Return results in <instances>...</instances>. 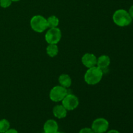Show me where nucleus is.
Segmentation results:
<instances>
[{"label":"nucleus","mask_w":133,"mask_h":133,"mask_svg":"<svg viewBox=\"0 0 133 133\" xmlns=\"http://www.w3.org/2000/svg\"><path fill=\"white\" fill-rule=\"evenodd\" d=\"M109 123L106 119L103 118L95 119L92 124V129L94 133H105L109 129Z\"/></svg>","instance_id":"6"},{"label":"nucleus","mask_w":133,"mask_h":133,"mask_svg":"<svg viewBox=\"0 0 133 133\" xmlns=\"http://www.w3.org/2000/svg\"><path fill=\"white\" fill-rule=\"evenodd\" d=\"M19 0H12V1H14V2H17V1H19Z\"/></svg>","instance_id":"21"},{"label":"nucleus","mask_w":133,"mask_h":133,"mask_svg":"<svg viewBox=\"0 0 133 133\" xmlns=\"http://www.w3.org/2000/svg\"><path fill=\"white\" fill-rule=\"evenodd\" d=\"M10 129V123L6 119L0 120V133H4Z\"/></svg>","instance_id":"15"},{"label":"nucleus","mask_w":133,"mask_h":133,"mask_svg":"<svg viewBox=\"0 0 133 133\" xmlns=\"http://www.w3.org/2000/svg\"><path fill=\"white\" fill-rule=\"evenodd\" d=\"M4 133H18V132L16 129H9V130H7L6 132Z\"/></svg>","instance_id":"18"},{"label":"nucleus","mask_w":133,"mask_h":133,"mask_svg":"<svg viewBox=\"0 0 133 133\" xmlns=\"http://www.w3.org/2000/svg\"><path fill=\"white\" fill-rule=\"evenodd\" d=\"M129 14L130 16L132 18V19H133V5H132V6L130 7L129 10Z\"/></svg>","instance_id":"19"},{"label":"nucleus","mask_w":133,"mask_h":133,"mask_svg":"<svg viewBox=\"0 0 133 133\" xmlns=\"http://www.w3.org/2000/svg\"><path fill=\"white\" fill-rule=\"evenodd\" d=\"M47 53L51 57H54L58 53V48L57 44H49L46 48Z\"/></svg>","instance_id":"13"},{"label":"nucleus","mask_w":133,"mask_h":133,"mask_svg":"<svg viewBox=\"0 0 133 133\" xmlns=\"http://www.w3.org/2000/svg\"><path fill=\"white\" fill-rule=\"evenodd\" d=\"M79 133H94V132L93 130L91 128L86 127V128H83L81 130H80Z\"/></svg>","instance_id":"17"},{"label":"nucleus","mask_w":133,"mask_h":133,"mask_svg":"<svg viewBox=\"0 0 133 133\" xmlns=\"http://www.w3.org/2000/svg\"><path fill=\"white\" fill-rule=\"evenodd\" d=\"M58 81L62 87L67 88L70 87L71 84V79L67 74H62L58 78Z\"/></svg>","instance_id":"12"},{"label":"nucleus","mask_w":133,"mask_h":133,"mask_svg":"<svg viewBox=\"0 0 133 133\" xmlns=\"http://www.w3.org/2000/svg\"><path fill=\"white\" fill-rule=\"evenodd\" d=\"M12 0H0V6L3 8H7L12 4Z\"/></svg>","instance_id":"16"},{"label":"nucleus","mask_w":133,"mask_h":133,"mask_svg":"<svg viewBox=\"0 0 133 133\" xmlns=\"http://www.w3.org/2000/svg\"><path fill=\"white\" fill-rule=\"evenodd\" d=\"M53 115L55 117L58 118V119H62L65 118L67 115V110L64 108L63 105H56L53 110Z\"/></svg>","instance_id":"10"},{"label":"nucleus","mask_w":133,"mask_h":133,"mask_svg":"<svg viewBox=\"0 0 133 133\" xmlns=\"http://www.w3.org/2000/svg\"><path fill=\"white\" fill-rule=\"evenodd\" d=\"M43 133H46V132H43Z\"/></svg>","instance_id":"23"},{"label":"nucleus","mask_w":133,"mask_h":133,"mask_svg":"<svg viewBox=\"0 0 133 133\" xmlns=\"http://www.w3.org/2000/svg\"><path fill=\"white\" fill-rule=\"evenodd\" d=\"M113 21L116 25L119 27H125L130 25L132 22V18L127 10L119 9L113 14Z\"/></svg>","instance_id":"2"},{"label":"nucleus","mask_w":133,"mask_h":133,"mask_svg":"<svg viewBox=\"0 0 133 133\" xmlns=\"http://www.w3.org/2000/svg\"><path fill=\"white\" fill-rule=\"evenodd\" d=\"M48 27L49 28H54L57 27L59 23V19L55 16H51L47 19Z\"/></svg>","instance_id":"14"},{"label":"nucleus","mask_w":133,"mask_h":133,"mask_svg":"<svg viewBox=\"0 0 133 133\" xmlns=\"http://www.w3.org/2000/svg\"><path fill=\"white\" fill-rule=\"evenodd\" d=\"M56 133H64V132H56Z\"/></svg>","instance_id":"22"},{"label":"nucleus","mask_w":133,"mask_h":133,"mask_svg":"<svg viewBox=\"0 0 133 133\" xmlns=\"http://www.w3.org/2000/svg\"><path fill=\"white\" fill-rule=\"evenodd\" d=\"M62 105L67 110H73L79 105V99L73 94H67L62 99Z\"/></svg>","instance_id":"7"},{"label":"nucleus","mask_w":133,"mask_h":133,"mask_svg":"<svg viewBox=\"0 0 133 133\" xmlns=\"http://www.w3.org/2000/svg\"><path fill=\"white\" fill-rule=\"evenodd\" d=\"M107 133H120V132H119L118 131H117V130H110V131H109V132Z\"/></svg>","instance_id":"20"},{"label":"nucleus","mask_w":133,"mask_h":133,"mask_svg":"<svg viewBox=\"0 0 133 133\" xmlns=\"http://www.w3.org/2000/svg\"><path fill=\"white\" fill-rule=\"evenodd\" d=\"M103 77V71L97 66H94L88 69L84 75V81L90 85H94L99 83Z\"/></svg>","instance_id":"1"},{"label":"nucleus","mask_w":133,"mask_h":133,"mask_svg":"<svg viewBox=\"0 0 133 133\" xmlns=\"http://www.w3.org/2000/svg\"><path fill=\"white\" fill-rule=\"evenodd\" d=\"M97 58L92 53H86L82 57V63L87 68H90L97 64Z\"/></svg>","instance_id":"8"},{"label":"nucleus","mask_w":133,"mask_h":133,"mask_svg":"<svg viewBox=\"0 0 133 133\" xmlns=\"http://www.w3.org/2000/svg\"><path fill=\"white\" fill-rule=\"evenodd\" d=\"M67 94L68 91L66 88L62 86H56L51 90L49 97L54 102H59L62 101Z\"/></svg>","instance_id":"4"},{"label":"nucleus","mask_w":133,"mask_h":133,"mask_svg":"<svg viewBox=\"0 0 133 133\" xmlns=\"http://www.w3.org/2000/svg\"><path fill=\"white\" fill-rule=\"evenodd\" d=\"M31 28L37 32H42L48 28L47 19L42 16L37 15L32 17L31 19Z\"/></svg>","instance_id":"3"},{"label":"nucleus","mask_w":133,"mask_h":133,"mask_svg":"<svg viewBox=\"0 0 133 133\" xmlns=\"http://www.w3.org/2000/svg\"><path fill=\"white\" fill-rule=\"evenodd\" d=\"M110 59L107 55H101L97 58V67L101 70H105L107 68L108 66L110 65Z\"/></svg>","instance_id":"11"},{"label":"nucleus","mask_w":133,"mask_h":133,"mask_svg":"<svg viewBox=\"0 0 133 133\" xmlns=\"http://www.w3.org/2000/svg\"><path fill=\"white\" fill-rule=\"evenodd\" d=\"M58 124L53 119H49L44 125V131L46 133H56L58 132Z\"/></svg>","instance_id":"9"},{"label":"nucleus","mask_w":133,"mask_h":133,"mask_svg":"<svg viewBox=\"0 0 133 133\" xmlns=\"http://www.w3.org/2000/svg\"><path fill=\"white\" fill-rule=\"evenodd\" d=\"M62 37L61 30L57 27L50 28L45 34V38L49 44H57Z\"/></svg>","instance_id":"5"}]
</instances>
